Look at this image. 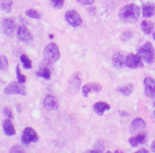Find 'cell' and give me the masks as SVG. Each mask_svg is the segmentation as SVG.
<instances>
[{
  "instance_id": "5",
  "label": "cell",
  "mask_w": 155,
  "mask_h": 153,
  "mask_svg": "<svg viewBox=\"0 0 155 153\" xmlns=\"http://www.w3.org/2000/svg\"><path fill=\"white\" fill-rule=\"evenodd\" d=\"M39 140V136L35 130L31 127H28L24 130L21 135V142L25 146H28L32 142H37Z\"/></svg>"
},
{
  "instance_id": "6",
  "label": "cell",
  "mask_w": 155,
  "mask_h": 153,
  "mask_svg": "<svg viewBox=\"0 0 155 153\" xmlns=\"http://www.w3.org/2000/svg\"><path fill=\"white\" fill-rule=\"evenodd\" d=\"M81 85V79L80 73H74L70 77L67 85L68 92L71 94H74L79 91Z\"/></svg>"
},
{
  "instance_id": "19",
  "label": "cell",
  "mask_w": 155,
  "mask_h": 153,
  "mask_svg": "<svg viewBox=\"0 0 155 153\" xmlns=\"http://www.w3.org/2000/svg\"><path fill=\"white\" fill-rule=\"evenodd\" d=\"M2 130H3L4 133L8 136H14L16 133L14 124L12 122V120L8 118L5 119L2 123Z\"/></svg>"
},
{
  "instance_id": "27",
  "label": "cell",
  "mask_w": 155,
  "mask_h": 153,
  "mask_svg": "<svg viewBox=\"0 0 155 153\" xmlns=\"http://www.w3.org/2000/svg\"><path fill=\"white\" fill-rule=\"evenodd\" d=\"M16 76H17V79L18 82H20L21 83H25L27 80V77L25 75L21 74V69L19 65L17 66L16 67Z\"/></svg>"
},
{
  "instance_id": "7",
  "label": "cell",
  "mask_w": 155,
  "mask_h": 153,
  "mask_svg": "<svg viewBox=\"0 0 155 153\" xmlns=\"http://www.w3.org/2000/svg\"><path fill=\"white\" fill-rule=\"evenodd\" d=\"M18 25L12 18H5L2 22V28L4 34L8 37H13L17 31Z\"/></svg>"
},
{
  "instance_id": "18",
  "label": "cell",
  "mask_w": 155,
  "mask_h": 153,
  "mask_svg": "<svg viewBox=\"0 0 155 153\" xmlns=\"http://www.w3.org/2000/svg\"><path fill=\"white\" fill-rule=\"evenodd\" d=\"M142 15L144 18H150L155 14V5L153 2H147L142 5Z\"/></svg>"
},
{
  "instance_id": "11",
  "label": "cell",
  "mask_w": 155,
  "mask_h": 153,
  "mask_svg": "<svg viewBox=\"0 0 155 153\" xmlns=\"http://www.w3.org/2000/svg\"><path fill=\"white\" fill-rule=\"evenodd\" d=\"M17 36L19 40L25 43L32 41L33 35L28 28L25 25H20L17 30Z\"/></svg>"
},
{
  "instance_id": "9",
  "label": "cell",
  "mask_w": 155,
  "mask_h": 153,
  "mask_svg": "<svg viewBox=\"0 0 155 153\" xmlns=\"http://www.w3.org/2000/svg\"><path fill=\"white\" fill-rule=\"evenodd\" d=\"M65 18L66 22L74 28L80 26L82 24V19L81 15L75 10H68L65 13Z\"/></svg>"
},
{
  "instance_id": "16",
  "label": "cell",
  "mask_w": 155,
  "mask_h": 153,
  "mask_svg": "<svg viewBox=\"0 0 155 153\" xmlns=\"http://www.w3.org/2000/svg\"><path fill=\"white\" fill-rule=\"evenodd\" d=\"M102 90V85L97 82H91V83L86 84L82 87V94L84 97H87L89 93L94 91L95 93H99Z\"/></svg>"
},
{
  "instance_id": "37",
  "label": "cell",
  "mask_w": 155,
  "mask_h": 153,
  "mask_svg": "<svg viewBox=\"0 0 155 153\" xmlns=\"http://www.w3.org/2000/svg\"><path fill=\"white\" fill-rule=\"evenodd\" d=\"M153 118L154 119V121H155V110L153 112Z\"/></svg>"
},
{
  "instance_id": "32",
  "label": "cell",
  "mask_w": 155,
  "mask_h": 153,
  "mask_svg": "<svg viewBox=\"0 0 155 153\" xmlns=\"http://www.w3.org/2000/svg\"><path fill=\"white\" fill-rule=\"evenodd\" d=\"M76 1L84 5H91L95 2V0H76Z\"/></svg>"
},
{
  "instance_id": "25",
  "label": "cell",
  "mask_w": 155,
  "mask_h": 153,
  "mask_svg": "<svg viewBox=\"0 0 155 153\" xmlns=\"http://www.w3.org/2000/svg\"><path fill=\"white\" fill-rule=\"evenodd\" d=\"M21 62L23 64V66L25 69H31L32 68V61L31 60L29 57L28 56V55L26 54H22L20 57Z\"/></svg>"
},
{
  "instance_id": "28",
  "label": "cell",
  "mask_w": 155,
  "mask_h": 153,
  "mask_svg": "<svg viewBox=\"0 0 155 153\" xmlns=\"http://www.w3.org/2000/svg\"><path fill=\"white\" fill-rule=\"evenodd\" d=\"M65 3V0H50V4L52 6L56 9L62 8Z\"/></svg>"
},
{
  "instance_id": "36",
  "label": "cell",
  "mask_w": 155,
  "mask_h": 153,
  "mask_svg": "<svg viewBox=\"0 0 155 153\" xmlns=\"http://www.w3.org/2000/svg\"><path fill=\"white\" fill-rule=\"evenodd\" d=\"M153 40H155V31H153Z\"/></svg>"
},
{
  "instance_id": "29",
  "label": "cell",
  "mask_w": 155,
  "mask_h": 153,
  "mask_svg": "<svg viewBox=\"0 0 155 153\" xmlns=\"http://www.w3.org/2000/svg\"><path fill=\"white\" fill-rule=\"evenodd\" d=\"M133 37V33L131 31H126L125 32H123L122 34V35L120 36V39L123 42H126L128 40H130L132 37Z\"/></svg>"
},
{
  "instance_id": "1",
  "label": "cell",
  "mask_w": 155,
  "mask_h": 153,
  "mask_svg": "<svg viewBox=\"0 0 155 153\" xmlns=\"http://www.w3.org/2000/svg\"><path fill=\"white\" fill-rule=\"evenodd\" d=\"M140 8L135 4H129L126 5L120 10V20L125 23H135L140 17Z\"/></svg>"
},
{
  "instance_id": "33",
  "label": "cell",
  "mask_w": 155,
  "mask_h": 153,
  "mask_svg": "<svg viewBox=\"0 0 155 153\" xmlns=\"http://www.w3.org/2000/svg\"><path fill=\"white\" fill-rule=\"evenodd\" d=\"M119 114H120V116H122V117H129L130 116V114H129V113L124 111V110H121V111L119 112Z\"/></svg>"
},
{
  "instance_id": "3",
  "label": "cell",
  "mask_w": 155,
  "mask_h": 153,
  "mask_svg": "<svg viewBox=\"0 0 155 153\" xmlns=\"http://www.w3.org/2000/svg\"><path fill=\"white\" fill-rule=\"evenodd\" d=\"M61 56L60 50L58 45L55 43H50L45 46L44 50V56L46 60L49 62L56 63L59 59Z\"/></svg>"
},
{
  "instance_id": "12",
  "label": "cell",
  "mask_w": 155,
  "mask_h": 153,
  "mask_svg": "<svg viewBox=\"0 0 155 153\" xmlns=\"http://www.w3.org/2000/svg\"><path fill=\"white\" fill-rule=\"evenodd\" d=\"M144 93L148 97L153 98L155 97V79L152 77H146L144 79Z\"/></svg>"
},
{
  "instance_id": "34",
  "label": "cell",
  "mask_w": 155,
  "mask_h": 153,
  "mask_svg": "<svg viewBox=\"0 0 155 153\" xmlns=\"http://www.w3.org/2000/svg\"><path fill=\"white\" fill-rule=\"evenodd\" d=\"M137 153H147L148 152V151H147V149H145V148H141V149L138 150V151H136Z\"/></svg>"
},
{
  "instance_id": "24",
  "label": "cell",
  "mask_w": 155,
  "mask_h": 153,
  "mask_svg": "<svg viewBox=\"0 0 155 153\" xmlns=\"http://www.w3.org/2000/svg\"><path fill=\"white\" fill-rule=\"evenodd\" d=\"M26 15L28 17L31 18V19H40L41 17H42V14L39 11L36 9H28L27 10L26 12H25Z\"/></svg>"
},
{
  "instance_id": "10",
  "label": "cell",
  "mask_w": 155,
  "mask_h": 153,
  "mask_svg": "<svg viewBox=\"0 0 155 153\" xmlns=\"http://www.w3.org/2000/svg\"><path fill=\"white\" fill-rule=\"evenodd\" d=\"M126 66L129 69L143 68L144 63L141 58L138 54L129 53L126 59Z\"/></svg>"
},
{
  "instance_id": "13",
  "label": "cell",
  "mask_w": 155,
  "mask_h": 153,
  "mask_svg": "<svg viewBox=\"0 0 155 153\" xmlns=\"http://www.w3.org/2000/svg\"><path fill=\"white\" fill-rule=\"evenodd\" d=\"M126 53L123 51H120L115 53L112 58V63L114 67L117 69H122L126 66Z\"/></svg>"
},
{
  "instance_id": "39",
  "label": "cell",
  "mask_w": 155,
  "mask_h": 153,
  "mask_svg": "<svg viewBox=\"0 0 155 153\" xmlns=\"http://www.w3.org/2000/svg\"><path fill=\"white\" fill-rule=\"evenodd\" d=\"M153 98H154V100H153V106H154V107H155V97H153Z\"/></svg>"
},
{
  "instance_id": "17",
  "label": "cell",
  "mask_w": 155,
  "mask_h": 153,
  "mask_svg": "<svg viewBox=\"0 0 155 153\" xmlns=\"http://www.w3.org/2000/svg\"><path fill=\"white\" fill-rule=\"evenodd\" d=\"M146 141H147V134L144 133H141V132L137 133V135L135 136H132L129 139V144L132 147H137L138 145L145 143Z\"/></svg>"
},
{
  "instance_id": "2",
  "label": "cell",
  "mask_w": 155,
  "mask_h": 153,
  "mask_svg": "<svg viewBox=\"0 0 155 153\" xmlns=\"http://www.w3.org/2000/svg\"><path fill=\"white\" fill-rule=\"evenodd\" d=\"M137 54L141 58L143 62L150 65L155 60V51L150 42H146L137 50Z\"/></svg>"
},
{
  "instance_id": "38",
  "label": "cell",
  "mask_w": 155,
  "mask_h": 153,
  "mask_svg": "<svg viewBox=\"0 0 155 153\" xmlns=\"http://www.w3.org/2000/svg\"><path fill=\"white\" fill-rule=\"evenodd\" d=\"M53 34H50V38H53Z\"/></svg>"
},
{
  "instance_id": "35",
  "label": "cell",
  "mask_w": 155,
  "mask_h": 153,
  "mask_svg": "<svg viewBox=\"0 0 155 153\" xmlns=\"http://www.w3.org/2000/svg\"><path fill=\"white\" fill-rule=\"evenodd\" d=\"M150 148H151V151H153V152H155V139L153 141V142H152Z\"/></svg>"
},
{
  "instance_id": "4",
  "label": "cell",
  "mask_w": 155,
  "mask_h": 153,
  "mask_svg": "<svg viewBox=\"0 0 155 153\" xmlns=\"http://www.w3.org/2000/svg\"><path fill=\"white\" fill-rule=\"evenodd\" d=\"M4 93L8 95L12 94H21V95H26L28 94V89L24 85V83L20 82H12L7 85L6 88L4 89Z\"/></svg>"
},
{
  "instance_id": "31",
  "label": "cell",
  "mask_w": 155,
  "mask_h": 153,
  "mask_svg": "<svg viewBox=\"0 0 155 153\" xmlns=\"http://www.w3.org/2000/svg\"><path fill=\"white\" fill-rule=\"evenodd\" d=\"M10 152H25V149L19 145H15L10 150Z\"/></svg>"
},
{
  "instance_id": "20",
  "label": "cell",
  "mask_w": 155,
  "mask_h": 153,
  "mask_svg": "<svg viewBox=\"0 0 155 153\" xmlns=\"http://www.w3.org/2000/svg\"><path fill=\"white\" fill-rule=\"evenodd\" d=\"M110 105L107 102L98 101L94 105V110L98 116H102L107 110H110Z\"/></svg>"
},
{
  "instance_id": "26",
  "label": "cell",
  "mask_w": 155,
  "mask_h": 153,
  "mask_svg": "<svg viewBox=\"0 0 155 153\" xmlns=\"http://www.w3.org/2000/svg\"><path fill=\"white\" fill-rule=\"evenodd\" d=\"M8 68V58L5 55L0 56V70L5 71Z\"/></svg>"
},
{
  "instance_id": "30",
  "label": "cell",
  "mask_w": 155,
  "mask_h": 153,
  "mask_svg": "<svg viewBox=\"0 0 155 153\" xmlns=\"http://www.w3.org/2000/svg\"><path fill=\"white\" fill-rule=\"evenodd\" d=\"M2 114H3V115L5 117L8 118V119L12 120L13 118H14V117H13L12 111L11 109L8 108V107H5V108L2 110Z\"/></svg>"
},
{
  "instance_id": "14",
  "label": "cell",
  "mask_w": 155,
  "mask_h": 153,
  "mask_svg": "<svg viewBox=\"0 0 155 153\" xmlns=\"http://www.w3.org/2000/svg\"><path fill=\"white\" fill-rule=\"evenodd\" d=\"M44 107L47 110H56L59 108V104L57 98L52 94L46 96L44 100Z\"/></svg>"
},
{
  "instance_id": "8",
  "label": "cell",
  "mask_w": 155,
  "mask_h": 153,
  "mask_svg": "<svg viewBox=\"0 0 155 153\" xmlns=\"http://www.w3.org/2000/svg\"><path fill=\"white\" fill-rule=\"evenodd\" d=\"M40 69L37 72H36L35 76L39 78H44V79L49 80L51 77L52 73V63L46 60L45 59L41 61L40 63Z\"/></svg>"
},
{
  "instance_id": "15",
  "label": "cell",
  "mask_w": 155,
  "mask_h": 153,
  "mask_svg": "<svg viewBox=\"0 0 155 153\" xmlns=\"http://www.w3.org/2000/svg\"><path fill=\"white\" fill-rule=\"evenodd\" d=\"M145 127L146 124L142 118H135L130 124V132L133 134H137L141 133Z\"/></svg>"
},
{
  "instance_id": "21",
  "label": "cell",
  "mask_w": 155,
  "mask_h": 153,
  "mask_svg": "<svg viewBox=\"0 0 155 153\" xmlns=\"http://www.w3.org/2000/svg\"><path fill=\"white\" fill-rule=\"evenodd\" d=\"M134 90V85L132 83L125 84V85H120L117 88V91L120 94H123L124 96H129L132 94Z\"/></svg>"
},
{
  "instance_id": "22",
  "label": "cell",
  "mask_w": 155,
  "mask_h": 153,
  "mask_svg": "<svg viewBox=\"0 0 155 153\" xmlns=\"http://www.w3.org/2000/svg\"><path fill=\"white\" fill-rule=\"evenodd\" d=\"M154 28V24L151 21L144 20L141 24V29L145 34H150Z\"/></svg>"
},
{
  "instance_id": "23",
  "label": "cell",
  "mask_w": 155,
  "mask_h": 153,
  "mask_svg": "<svg viewBox=\"0 0 155 153\" xmlns=\"http://www.w3.org/2000/svg\"><path fill=\"white\" fill-rule=\"evenodd\" d=\"M12 4V0H0V9L7 13L11 12Z\"/></svg>"
}]
</instances>
